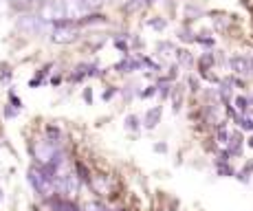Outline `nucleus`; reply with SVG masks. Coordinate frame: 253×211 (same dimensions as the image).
Listing matches in <instances>:
<instances>
[{
	"label": "nucleus",
	"instance_id": "nucleus-1",
	"mask_svg": "<svg viewBox=\"0 0 253 211\" xmlns=\"http://www.w3.org/2000/svg\"><path fill=\"white\" fill-rule=\"evenodd\" d=\"M80 38V24L73 18H62V20L51 22V42L53 44H71Z\"/></svg>",
	"mask_w": 253,
	"mask_h": 211
},
{
	"label": "nucleus",
	"instance_id": "nucleus-2",
	"mask_svg": "<svg viewBox=\"0 0 253 211\" xmlns=\"http://www.w3.org/2000/svg\"><path fill=\"white\" fill-rule=\"evenodd\" d=\"M16 29L22 33V36H29V38H36L40 33H44L48 29V22L42 20L38 13H20L16 20Z\"/></svg>",
	"mask_w": 253,
	"mask_h": 211
},
{
	"label": "nucleus",
	"instance_id": "nucleus-3",
	"mask_svg": "<svg viewBox=\"0 0 253 211\" xmlns=\"http://www.w3.org/2000/svg\"><path fill=\"white\" fill-rule=\"evenodd\" d=\"M29 185H31V189L36 191L40 198H51V196L55 194V183H53L40 168L29 169Z\"/></svg>",
	"mask_w": 253,
	"mask_h": 211
},
{
	"label": "nucleus",
	"instance_id": "nucleus-4",
	"mask_svg": "<svg viewBox=\"0 0 253 211\" xmlns=\"http://www.w3.org/2000/svg\"><path fill=\"white\" fill-rule=\"evenodd\" d=\"M60 154H64V152L60 150V143H53V141H48V139H42L33 145V159L38 161V165L51 163V161H55Z\"/></svg>",
	"mask_w": 253,
	"mask_h": 211
},
{
	"label": "nucleus",
	"instance_id": "nucleus-5",
	"mask_svg": "<svg viewBox=\"0 0 253 211\" xmlns=\"http://www.w3.org/2000/svg\"><path fill=\"white\" fill-rule=\"evenodd\" d=\"M38 16L46 22H55L66 18V2L64 0H42L38 4Z\"/></svg>",
	"mask_w": 253,
	"mask_h": 211
},
{
	"label": "nucleus",
	"instance_id": "nucleus-6",
	"mask_svg": "<svg viewBox=\"0 0 253 211\" xmlns=\"http://www.w3.org/2000/svg\"><path fill=\"white\" fill-rule=\"evenodd\" d=\"M64 2H66V18H71L73 9H75L77 18H82V16H86V13L97 11L104 0H64Z\"/></svg>",
	"mask_w": 253,
	"mask_h": 211
},
{
	"label": "nucleus",
	"instance_id": "nucleus-7",
	"mask_svg": "<svg viewBox=\"0 0 253 211\" xmlns=\"http://www.w3.org/2000/svg\"><path fill=\"white\" fill-rule=\"evenodd\" d=\"M97 71H99V66L97 64H77L75 68H73V73L69 75V80L73 82V84H80V82H84L86 77H95Z\"/></svg>",
	"mask_w": 253,
	"mask_h": 211
},
{
	"label": "nucleus",
	"instance_id": "nucleus-8",
	"mask_svg": "<svg viewBox=\"0 0 253 211\" xmlns=\"http://www.w3.org/2000/svg\"><path fill=\"white\" fill-rule=\"evenodd\" d=\"M225 150L231 154V159H238V156H242V152H245V136H242V130L238 127V130H233L229 134V141H227Z\"/></svg>",
	"mask_w": 253,
	"mask_h": 211
},
{
	"label": "nucleus",
	"instance_id": "nucleus-9",
	"mask_svg": "<svg viewBox=\"0 0 253 211\" xmlns=\"http://www.w3.org/2000/svg\"><path fill=\"white\" fill-rule=\"evenodd\" d=\"M141 68H143V60H141V55H130V53H126L124 60L115 64L117 73H134V71H141Z\"/></svg>",
	"mask_w": 253,
	"mask_h": 211
},
{
	"label": "nucleus",
	"instance_id": "nucleus-10",
	"mask_svg": "<svg viewBox=\"0 0 253 211\" xmlns=\"http://www.w3.org/2000/svg\"><path fill=\"white\" fill-rule=\"evenodd\" d=\"M229 68L233 75L240 77H249V55H242V53H236V55L229 57Z\"/></svg>",
	"mask_w": 253,
	"mask_h": 211
},
{
	"label": "nucleus",
	"instance_id": "nucleus-11",
	"mask_svg": "<svg viewBox=\"0 0 253 211\" xmlns=\"http://www.w3.org/2000/svg\"><path fill=\"white\" fill-rule=\"evenodd\" d=\"M161 117H163V106H152L145 110L143 119H141V126H143L145 130H154V127L161 124Z\"/></svg>",
	"mask_w": 253,
	"mask_h": 211
},
{
	"label": "nucleus",
	"instance_id": "nucleus-12",
	"mask_svg": "<svg viewBox=\"0 0 253 211\" xmlns=\"http://www.w3.org/2000/svg\"><path fill=\"white\" fill-rule=\"evenodd\" d=\"M196 66H198V73H201V75L203 73H207V71H211V68L216 66V53L207 48V51L196 60Z\"/></svg>",
	"mask_w": 253,
	"mask_h": 211
},
{
	"label": "nucleus",
	"instance_id": "nucleus-13",
	"mask_svg": "<svg viewBox=\"0 0 253 211\" xmlns=\"http://www.w3.org/2000/svg\"><path fill=\"white\" fill-rule=\"evenodd\" d=\"M106 22H108V18H106L104 13H99V11H92V13H86V16L77 18L80 29L82 27H92V24H106Z\"/></svg>",
	"mask_w": 253,
	"mask_h": 211
},
{
	"label": "nucleus",
	"instance_id": "nucleus-14",
	"mask_svg": "<svg viewBox=\"0 0 253 211\" xmlns=\"http://www.w3.org/2000/svg\"><path fill=\"white\" fill-rule=\"evenodd\" d=\"M174 57H176V64L181 68H192L196 60H194V55L187 51V48H176V53H174Z\"/></svg>",
	"mask_w": 253,
	"mask_h": 211
},
{
	"label": "nucleus",
	"instance_id": "nucleus-15",
	"mask_svg": "<svg viewBox=\"0 0 253 211\" xmlns=\"http://www.w3.org/2000/svg\"><path fill=\"white\" fill-rule=\"evenodd\" d=\"M213 168H216V174L218 176H225V178H229V176H233L236 178V168L231 165V161H213Z\"/></svg>",
	"mask_w": 253,
	"mask_h": 211
},
{
	"label": "nucleus",
	"instance_id": "nucleus-16",
	"mask_svg": "<svg viewBox=\"0 0 253 211\" xmlns=\"http://www.w3.org/2000/svg\"><path fill=\"white\" fill-rule=\"evenodd\" d=\"M213 127H216V130H213V132H216V139H213V141H216L218 145H227V141H229V134H231L229 127H227V121H218Z\"/></svg>",
	"mask_w": 253,
	"mask_h": 211
},
{
	"label": "nucleus",
	"instance_id": "nucleus-17",
	"mask_svg": "<svg viewBox=\"0 0 253 211\" xmlns=\"http://www.w3.org/2000/svg\"><path fill=\"white\" fill-rule=\"evenodd\" d=\"M251 176H253V161L245 163L240 169H236V178L240 180V183H245V185L251 183Z\"/></svg>",
	"mask_w": 253,
	"mask_h": 211
},
{
	"label": "nucleus",
	"instance_id": "nucleus-18",
	"mask_svg": "<svg viewBox=\"0 0 253 211\" xmlns=\"http://www.w3.org/2000/svg\"><path fill=\"white\" fill-rule=\"evenodd\" d=\"M233 121H236V126L240 127L242 132H253V115H240V112H238V115L233 117Z\"/></svg>",
	"mask_w": 253,
	"mask_h": 211
},
{
	"label": "nucleus",
	"instance_id": "nucleus-19",
	"mask_svg": "<svg viewBox=\"0 0 253 211\" xmlns=\"http://www.w3.org/2000/svg\"><path fill=\"white\" fill-rule=\"evenodd\" d=\"M51 203H53V209L55 211H82L73 200H62V198H53L51 196Z\"/></svg>",
	"mask_w": 253,
	"mask_h": 211
},
{
	"label": "nucleus",
	"instance_id": "nucleus-20",
	"mask_svg": "<svg viewBox=\"0 0 253 211\" xmlns=\"http://www.w3.org/2000/svg\"><path fill=\"white\" fill-rule=\"evenodd\" d=\"M203 13H205V11H203L201 4H194V2H187V4H185V18H187V22L203 18Z\"/></svg>",
	"mask_w": 253,
	"mask_h": 211
},
{
	"label": "nucleus",
	"instance_id": "nucleus-21",
	"mask_svg": "<svg viewBox=\"0 0 253 211\" xmlns=\"http://www.w3.org/2000/svg\"><path fill=\"white\" fill-rule=\"evenodd\" d=\"M196 44H201V46H205V48H213L216 46V38L211 36V31H201V33H196V40H194Z\"/></svg>",
	"mask_w": 253,
	"mask_h": 211
},
{
	"label": "nucleus",
	"instance_id": "nucleus-22",
	"mask_svg": "<svg viewBox=\"0 0 253 211\" xmlns=\"http://www.w3.org/2000/svg\"><path fill=\"white\" fill-rule=\"evenodd\" d=\"M176 36H178V40L181 42H187V44H192L194 40H196V33L192 31V27H189V22H185L181 29L176 31Z\"/></svg>",
	"mask_w": 253,
	"mask_h": 211
},
{
	"label": "nucleus",
	"instance_id": "nucleus-23",
	"mask_svg": "<svg viewBox=\"0 0 253 211\" xmlns=\"http://www.w3.org/2000/svg\"><path fill=\"white\" fill-rule=\"evenodd\" d=\"M157 53L161 57H169V55L176 53V46H174L169 40H161V42H157Z\"/></svg>",
	"mask_w": 253,
	"mask_h": 211
},
{
	"label": "nucleus",
	"instance_id": "nucleus-24",
	"mask_svg": "<svg viewBox=\"0 0 253 211\" xmlns=\"http://www.w3.org/2000/svg\"><path fill=\"white\" fill-rule=\"evenodd\" d=\"M150 4V0H126V11L128 13H137V11H143L145 7Z\"/></svg>",
	"mask_w": 253,
	"mask_h": 211
},
{
	"label": "nucleus",
	"instance_id": "nucleus-25",
	"mask_svg": "<svg viewBox=\"0 0 253 211\" xmlns=\"http://www.w3.org/2000/svg\"><path fill=\"white\" fill-rule=\"evenodd\" d=\"M233 108H236L240 115H249V97H247V95L233 97Z\"/></svg>",
	"mask_w": 253,
	"mask_h": 211
},
{
	"label": "nucleus",
	"instance_id": "nucleus-26",
	"mask_svg": "<svg viewBox=\"0 0 253 211\" xmlns=\"http://www.w3.org/2000/svg\"><path fill=\"white\" fill-rule=\"evenodd\" d=\"M169 99H172V104H174V112L181 110V108H183V86H174Z\"/></svg>",
	"mask_w": 253,
	"mask_h": 211
},
{
	"label": "nucleus",
	"instance_id": "nucleus-27",
	"mask_svg": "<svg viewBox=\"0 0 253 211\" xmlns=\"http://www.w3.org/2000/svg\"><path fill=\"white\" fill-rule=\"evenodd\" d=\"M229 20L231 18L225 16V13H211V22H213V27H216L218 31H225V29L229 27Z\"/></svg>",
	"mask_w": 253,
	"mask_h": 211
},
{
	"label": "nucleus",
	"instance_id": "nucleus-28",
	"mask_svg": "<svg viewBox=\"0 0 253 211\" xmlns=\"http://www.w3.org/2000/svg\"><path fill=\"white\" fill-rule=\"evenodd\" d=\"M51 68H53V64H46V66H42V68H40V73H38V75L31 80V88H36V86H42V84H44V80H46L48 73H51Z\"/></svg>",
	"mask_w": 253,
	"mask_h": 211
},
{
	"label": "nucleus",
	"instance_id": "nucleus-29",
	"mask_svg": "<svg viewBox=\"0 0 253 211\" xmlns=\"http://www.w3.org/2000/svg\"><path fill=\"white\" fill-rule=\"evenodd\" d=\"M148 27L161 33V31H165V29H168V20H165L163 16H154V18H150V20H148Z\"/></svg>",
	"mask_w": 253,
	"mask_h": 211
},
{
	"label": "nucleus",
	"instance_id": "nucleus-30",
	"mask_svg": "<svg viewBox=\"0 0 253 211\" xmlns=\"http://www.w3.org/2000/svg\"><path fill=\"white\" fill-rule=\"evenodd\" d=\"M124 124H126V130H130V132H139V127H143L141 126V117L137 115H128L124 119Z\"/></svg>",
	"mask_w": 253,
	"mask_h": 211
},
{
	"label": "nucleus",
	"instance_id": "nucleus-31",
	"mask_svg": "<svg viewBox=\"0 0 253 211\" xmlns=\"http://www.w3.org/2000/svg\"><path fill=\"white\" fill-rule=\"evenodd\" d=\"M113 44L119 48L121 53H124V55H126V53H130V44H128V40H126V36H115L113 38Z\"/></svg>",
	"mask_w": 253,
	"mask_h": 211
},
{
	"label": "nucleus",
	"instance_id": "nucleus-32",
	"mask_svg": "<svg viewBox=\"0 0 253 211\" xmlns=\"http://www.w3.org/2000/svg\"><path fill=\"white\" fill-rule=\"evenodd\" d=\"M75 169H77L75 174L80 176V180H84V183H88V185H90L92 176L88 174V169H86V165H84V163H77V165H75Z\"/></svg>",
	"mask_w": 253,
	"mask_h": 211
},
{
	"label": "nucleus",
	"instance_id": "nucleus-33",
	"mask_svg": "<svg viewBox=\"0 0 253 211\" xmlns=\"http://www.w3.org/2000/svg\"><path fill=\"white\" fill-rule=\"evenodd\" d=\"M60 136H62L60 127H55V126H46V139H48V141H53V143H60Z\"/></svg>",
	"mask_w": 253,
	"mask_h": 211
},
{
	"label": "nucleus",
	"instance_id": "nucleus-34",
	"mask_svg": "<svg viewBox=\"0 0 253 211\" xmlns=\"http://www.w3.org/2000/svg\"><path fill=\"white\" fill-rule=\"evenodd\" d=\"M11 77H13L11 68H9L7 64H2V66H0V82H2V84H9V82H11Z\"/></svg>",
	"mask_w": 253,
	"mask_h": 211
},
{
	"label": "nucleus",
	"instance_id": "nucleus-35",
	"mask_svg": "<svg viewBox=\"0 0 253 211\" xmlns=\"http://www.w3.org/2000/svg\"><path fill=\"white\" fill-rule=\"evenodd\" d=\"M154 95H157V84H150V86H145V90L137 92V97H141V99H150Z\"/></svg>",
	"mask_w": 253,
	"mask_h": 211
},
{
	"label": "nucleus",
	"instance_id": "nucleus-36",
	"mask_svg": "<svg viewBox=\"0 0 253 211\" xmlns=\"http://www.w3.org/2000/svg\"><path fill=\"white\" fill-rule=\"evenodd\" d=\"M187 84H189V90L192 92H201V80L196 75H189L187 77Z\"/></svg>",
	"mask_w": 253,
	"mask_h": 211
},
{
	"label": "nucleus",
	"instance_id": "nucleus-37",
	"mask_svg": "<svg viewBox=\"0 0 253 211\" xmlns=\"http://www.w3.org/2000/svg\"><path fill=\"white\" fill-rule=\"evenodd\" d=\"M2 112H4V117H7V119H13V117H16V115H18V112H20V110H18V108H13L11 104H4Z\"/></svg>",
	"mask_w": 253,
	"mask_h": 211
},
{
	"label": "nucleus",
	"instance_id": "nucleus-38",
	"mask_svg": "<svg viewBox=\"0 0 253 211\" xmlns=\"http://www.w3.org/2000/svg\"><path fill=\"white\" fill-rule=\"evenodd\" d=\"M9 104H11L13 108H18V110H22V99H18L13 90H9Z\"/></svg>",
	"mask_w": 253,
	"mask_h": 211
},
{
	"label": "nucleus",
	"instance_id": "nucleus-39",
	"mask_svg": "<svg viewBox=\"0 0 253 211\" xmlns=\"http://www.w3.org/2000/svg\"><path fill=\"white\" fill-rule=\"evenodd\" d=\"M117 92H119V88L108 86V88H106V90H104V95H101V97H104V101H110V99H113V97L117 95Z\"/></svg>",
	"mask_w": 253,
	"mask_h": 211
},
{
	"label": "nucleus",
	"instance_id": "nucleus-40",
	"mask_svg": "<svg viewBox=\"0 0 253 211\" xmlns=\"http://www.w3.org/2000/svg\"><path fill=\"white\" fill-rule=\"evenodd\" d=\"M86 211H108V209H106L101 203H97V200H92V203L86 205Z\"/></svg>",
	"mask_w": 253,
	"mask_h": 211
},
{
	"label": "nucleus",
	"instance_id": "nucleus-41",
	"mask_svg": "<svg viewBox=\"0 0 253 211\" xmlns=\"http://www.w3.org/2000/svg\"><path fill=\"white\" fill-rule=\"evenodd\" d=\"M42 0H22V9H27V7H38Z\"/></svg>",
	"mask_w": 253,
	"mask_h": 211
},
{
	"label": "nucleus",
	"instance_id": "nucleus-42",
	"mask_svg": "<svg viewBox=\"0 0 253 211\" xmlns=\"http://www.w3.org/2000/svg\"><path fill=\"white\" fill-rule=\"evenodd\" d=\"M154 152H159V154H165V152H168V143H154Z\"/></svg>",
	"mask_w": 253,
	"mask_h": 211
},
{
	"label": "nucleus",
	"instance_id": "nucleus-43",
	"mask_svg": "<svg viewBox=\"0 0 253 211\" xmlns=\"http://www.w3.org/2000/svg\"><path fill=\"white\" fill-rule=\"evenodd\" d=\"M84 101L86 104H92V90H88V88L84 90Z\"/></svg>",
	"mask_w": 253,
	"mask_h": 211
},
{
	"label": "nucleus",
	"instance_id": "nucleus-44",
	"mask_svg": "<svg viewBox=\"0 0 253 211\" xmlns=\"http://www.w3.org/2000/svg\"><path fill=\"white\" fill-rule=\"evenodd\" d=\"M7 2H9V7H13V9H18V7L22 9V0H7Z\"/></svg>",
	"mask_w": 253,
	"mask_h": 211
},
{
	"label": "nucleus",
	"instance_id": "nucleus-45",
	"mask_svg": "<svg viewBox=\"0 0 253 211\" xmlns=\"http://www.w3.org/2000/svg\"><path fill=\"white\" fill-rule=\"evenodd\" d=\"M249 77H253V53L249 55Z\"/></svg>",
	"mask_w": 253,
	"mask_h": 211
},
{
	"label": "nucleus",
	"instance_id": "nucleus-46",
	"mask_svg": "<svg viewBox=\"0 0 253 211\" xmlns=\"http://www.w3.org/2000/svg\"><path fill=\"white\" fill-rule=\"evenodd\" d=\"M247 145H249V148L253 150V136H249V141H247Z\"/></svg>",
	"mask_w": 253,
	"mask_h": 211
},
{
	"label": "nucleus",
	"instance_id": "nucleus-47",
	"mask_svg": "<svg viewBox=\"0 0 253 211\" xmlns=\"http://www.w3.org/2000/svg\"><path fill=\"white\" fill-rule=\"evenodd\" d=\"M2 200H4V191L0 189V205H2Z\"/></svg>",
	"mask_w": 253,
	"mask_h": 211
},
{
	"label": "nucleus",
	"instance_id": "nucleus-48",
	"mask_svg": "<svg viewBox=\"0 0 253 211\" xmlns=\"http://www.w3.org/2000/svg\"><path fill=\"white\" fill-rule=\"evenodd\" d=\"M2 145H4V139H2V136H0V148H2Z\"/></svg>",
	"mask_w": 253,
	"mask_h": 211
},
{
	"label": "nucleus",
	"instance_id": "nucleus-49",
	"mask_svg": "<svg viewBox=\"0 0 253 211\" xmlns=\"http://www.w3.org/2000/svg\"><path fill=\"white\" fill-rule=\"evenodd\" d=\"M154 2H159V0H150V4H154Z\"/></svg>",
	"mask_w": 253,
	"mask_h": 211
}]
</instances>
